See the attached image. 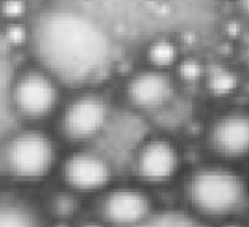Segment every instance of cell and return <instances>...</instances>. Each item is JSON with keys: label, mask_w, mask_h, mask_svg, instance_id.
Segmentation results:
<instances>
[{"label": "cell", "mask_w": 249, "mask_h": 227, "mask_svg": "<svg viewBox=\"0 0 249 227\" xmlns=\"http://www.w3.org/2000/svg\"><path fill=\"white\" fill-rule=\"evenodd\" d=\"M24 10H26V5H24L22 0H3L2 2L3 16L11 18V19L19 18L24 13Z\"/></svg>", "instance_id": "obj_15"}, {"label": "cell", "mask_w": 249, "mask_h": 227, "mask_svg": "<svg viewBox=\"0 0 249 227\" xmlns=\"http://www.w3.org/2000/svg\"><path fill=\"white\" fill-rule=\"evenodd\" d=\"M176 72H178L179 79H183L184 83H197L206 76L203 64L196 57L179 59L178 65H176Z\"/></svg>", "instance_id": "obj_13"}, {"label": "cell", "mask_w": 249, "mask_h": 227, "mask_svg": "<svg viewBox=\"0 0 249 227\" xmlns=\"http://www.w3.org/2000/svg\"><path fill=\"white\" fill-rule=\"evenodd\" d=\"M146 57L151 64V69L163 70L167 72L170 67L178 65L179 57H178V48H176L175 41L165 38H157L149 43L146 50Z\"/></svg>", "instance_id": "obj_10"}, {"label": "cell", "mask_w": 249, "mask_h": 227, "mask_svg": "<svg viewBox=\"0 0 249 227\" xmlns=\"http://www.w3.org/2000/svg\"><path fill=\"white\" fill-rule=\"evenodd\" d=\"M217 227H248V226L243 224V223H238V221L227 219V221H222V223L217 226Z\"/></svg>", "instance_id": "obj_17"}, {"label": "cell", "mask_w": 249, "mask_h": 227, "mask_svg": "<svg viewBox=\"0 0 249 227\" xmlns=\"http://www.w3.org/2000/svg\"><path fill=\"white\" fill-rule=\"evenodd\" d=\"M206 86L211 94L217 97H226L233 94L238 88V76L227 67H213L206 72Z\"/></svg>", "instance_id": "obj_11"}, {"label": "cell", "mask_w": 249, "mask_h": 227, "mask_svg": "<svg viewBox=\"0 0 249 227\" xmlns=\"http://www.w3.org/2000/svg\"><path fill=\"white\" fill-rule=\"evenodd\" d=\"M211 151L232 162L249 157V113L230 112L219 116L210 129Z\"/></svg>", "instance_id": "obj_5"}, {"label": "cell", "mask_w": 249, "mask_h": 227, "mask_svg": "<svg viewBox=\"0 0 249 227\" xmlns=\"http://www.w3.org/2000/svg\"><path fill=\"white\" fill-rule=\"evenodd\" d=\"M175 84L167 72L148 69L135 73L125 84V97L137 110L151 112L172 99Z\"/></svg>", "instance_id": "obj_8"}, {"label": "cell", "mask_w": 249, "mask_h": 227, "mask_svg": "<svg viewBox=\"0 0 249 227\" xmlns=\"http://www.w3.org/2000/svg\"><path fill=\"white\" fill-rule=\"evenodd\" d=\"M15 100L22 113L40 118L50 113L56 105L57 89L43 73L29 72L16 84Z\"/></svg>", "instance_id": "obj_9"}, {"label": "cell", "mask_w": 249, "mask_h": 227, "mask_svg": "<svg viewBox=\"0 0 249 227\" xmlns=\"http://www.w3.org/2000/svg\"><path fill=\"white\" fill-rule=\"evenodd\" d=\"M62 175L71 191L97 192L111 183L113 169L110 162L95 152H76L65 161Z\"/></svg>", "instance_id": "obj_7"}, {"label": "cell", "mask_w": 249, "mask_h": 227, "mask_svg": "<svg viewBox=\"0 0 249 227\" xmlns=\"http://www.w3.org/2000/svg\"><path fill=\"white\" fill-rule=\"evenodd\" d=\"M240 5H241L243 13H245L246 16H249V0H240Z\"/></svg>", "instance_id": "obj_18"}, {"label": "cell", "mask_w": 249, "mask_h": 227, "mask_svg": "<svg viewBox=\"0 0 249 227\" xmlns=\"http://www.w3.org/2000/svg\"><path fill=\"white\" fill-rule=\"evenodd\" d=\"M0 227H38V221L26 207L18 204H2Z\"/></svg>", "instance_id": "obj_12"}, {"label": "cell", "mask_w": 249, "mask_h": 227, "mask_svg": "<svg viewBox=\"0 0 249 227\" xmlns=\"http://www.w3.org/2000/svg\"><path fill=\"white\" fill-rule=\"evenodd\" d=\"M248 62H249V56H248Z\"/></svg>", "instance_id": "obj_19"}, {"label": "cell", "mask_w": 249, "mask_h": 227, "mask_svg": "<svg viewBox=\"0 0 249 227\" xmlns=\"http://www.w3.org/2000/svg\"><path fill=\"white\" fill-rule=\"evenodd\" d=\"M51 207L57 218L67 219L78 211V200L71 192H60L53 197Z\"/></svg>", "instance_id": "obj_14"}, {"label": "cell", "mask_w": 249, "mask_h": 227, "mask_svg": "<svg viewBox=\"0 0 249 227\" xmlns=\"http://www.w3.org/2000/svg\"><path fill=\"white\" fill-rule=\"evenodd\" d=\"M183 169V152L167 137H151L138 148L133 161L137 178L146 186H165Z\"/></svg>", "instance_id": "obj_2"}, {"label": "cell", "mask_w": 249, "mask_h": 227, "mask_svg": "<svg viewBox=\"0 0 249 227\" xmlns=\"http://www.w3.org/2000/svg\"><path fill=\"white\" fill-rule=\"evenodd\" d=\"M108 107L99 95L86 94L75 99L67 107L62 118V131L73 142L94 138L107 124Z\"/></svg>", "instance_id": "obj_6"}, {"label": "cell", "mask_w": 249, "mask_h": 227, "mask_svg": "<svg viewBox=\"0 0 249 227\" xmlns=\"http://www.w3.org/2000/svg\"><path fill=\"white\" fill-rule=\"evenodd\" d=\"M5 35H7V40L10 43H15V45H18V43H21L24 40L26 32H24L22 26H19V24H11V26L7 29V32H5Z\"/></svg>", "instance_id": "obj_16"}, {"label": "cell", "mask_w": 249, "mask_h": 227, "mask_svg": "<svg viewBox=\"0 0 249 227\" xmlns=\"http://www.w3.org/2000/svg\"><path fill=\"white\" fill-rule=\"evenodd\" d=\"M56 150L50 138L38 132L18 135L5 151L8 170L22 180H40L51 171Z\"/></svg>", "instance_id": "obj_3"}, {"label": "cell", "mask_w": 249, "mask_h": 227, "mask_svg": "<svg viewBox=\"0 0 249 227\" xmlns=\"http://www.w3.org/2000/svg\"><path fill=\"white\" fill-rule=\"evenodd\" d=\"M154 200L146 189L121 186L108 191L100 202V216L113 227H137L153 218Z\"/></svg>", "instance_id": "obj_4"}, {"label": "cell", "mask_w": 249, "mask_h": 227, "mask_svg": "<svg viewBox=\"0 0 249 227\" xmlns=\"http://www.w3.org/2000/svg\"><path fill=\"white\" fill-rule=\"evenodd\" d=\"M184 200L197 216L210 221H227L249 204L246 178L222 164L202 165L187 176Z\"/></svg>", "instance_id": "obj_1"}]
</instances>
